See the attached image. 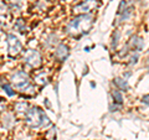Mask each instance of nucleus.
<instances>
[{
  "label": "nucleus",
  "instance_id": "39448f33",
  "mask_svg": "<svg viewBox=\"0 0 149 140\" xmlns=\"http://www.w3.org/2000/svg\"><path fill=\"white\" fill-rule=\"evenodd\" d=\"M8 45H9V53H10L11 56H16L21 51V49H22L20 41H19L17 37H15L14 35H9V37H8Z\"/></svg>",
  "mask_w": 149,
  "mask_h": 140
},
{
  "label": "nucleus",
  "instance_id": "f03ea898",
  "mask_svg": "<svg viewBox=\"0 0 149 140\" xmlns=\"http://www.w3.org/2000/svg\"><path fill=\"white\" fill-rule=\"evenodd\" d=\"M91 20H92V17L88 15H82V16L74 17L67 25V30H68V32H71L73 35L80 34V32H85V30H87L88 27L91 26Z\"/></svg>",
  "mask_w": 149,
  "mask_h": 140
},
{
  "label": "nucleus",
  "instance_id": "20e7f679",
  "mask_svg": "<svg viewBox=\"0 0 149 140\" xmlns=\"http://www.w3.org/2000/svg\"><path fill=\"white\" fill-rule=\"evenodd\" d=\"M24 61L29 64L31 67H37L40 64V61H41V57H40V53L37 51H34V50H29L25 55L24 57Z\"/></svg>",
  "mask_w": 149,
  "mask_h": 140
},
{
  "label": "nucleus",
  "instance_id": "f257e3e1",
  "mask_svg": "<svg viewBox=\"0 0 149 140\" xmlns=\"http://www.w3.org/2000/svg\"><path fill=\"white\" fill-rule=\"evenodd\" d=\"M26 123L32 128H39L45 124H49V119L40 108L34 107L26 113Z\"/></svg>",
  "mask_w": 149,
  "mask_h": 140
},
{
  "label": "nucleus",
  "instance_id": "0eeeda50",
  "mask_svg": "<svg viewBox=\"0 0 149 140\" xmlns=\"http://www.w3.org/2000/svg\"><path fill=\"white\" fill-rule=\"evenodd\" d=\"M67 53H68V49H67L65 45H60L58 49L56 50L55 56H56V58H57V60L62 61V60H65V57L67 56Z\"/></svg>",
  "mask_w": 149,
  "mask_h": 140
},
{
  "label": "nucleus",
  "instance_id": "9b49d317",
  "mask_svg": "<svg viewBox=\"0 0 149 140\" xmlns=\"http://www.w3.org/2000/svg\"><path fill=\"white\" fill-rule=\"evenodd\" d=\"M16 109H17L19 112H25V109H26V104H25V103H19V104L16 105Z\"/></svg>",
  "mask_w": 149,
  "mask_h": 140
},
{
  "label": "nucleus",
  "instance_id": "f8f14e48",
  "mask_svg": "<svg viewBox=\"0 0 149 140\" xmlns=\"http://www.w3.org/2000/svg\"><path fill=\"white\" fill-rule=\"evenodd\" d=\"M4 89L6 91V93L9 96H14V92H13V89L10 88V86H9V85H4Z\"/></svg>",
  "mask_w": 149,
  "mask_h": 140
},
{
  "label": "nucleus",
  "instance_id": "9d476101",
  "mask_svg": "<svg viewBox=\"0 0 149 140\" xmlns=\"http://www.w3.org/2000/svg\"><path fill=\"white\" fill-rule=\"evenodd\" d=\"M116 83H117V85L122 88V89H127V82L123 81V79L117 78V79H116Z\"/></svg>",
  "mask_w": 149,
  "mask_h": 140
},
{
  "label": "nucleus",
  "instance_id": "7ed1b4c3",
  "mask_svg": "<svg viewBox=\"0 0 149 140\" xmlns=\"http://www.w3.org/2000/svg\"><path fill=\"white\" fill-rule=\"evenodd\" d=\"M13 85L15 86V88L20 89L22 92H25V89L30 86V81L27 74L22 71H19L13 76Z\"/></svg>",
  "mask_w": 149,
  "mask_h": 140
},
{
  "label": "nucleus",
  "instance_id": "423d86ee",
  "mask_svg": "<svg viewBox=\"0 0 149 140\" xmlns=\"http://www.w3.org/2000/svg\"><path fill=\"white\" fill-rule=\"evenodd\" d=\"M95 6H96L95 0H86V1L81 3L80 5H77L76 8H74V11L76 12H88V11H91Z\"/></svg>",
  "mask_w": 149,
  "mask_h": 140
},
{
  "label": "nucleus",
  "instance_id": "1a4fd4ad",
  "mask_svg": "<svg viewBox=\"0 0 149 140\" xmlns=\"http://www.w3.org/2000/svg\"><path fill=\"white\" fill-rule=\"evenodd\" d=\"M11 5L19 10V9H21V6L24 5V3H22V0H11Z\"/></svg>",
  "mask_w": 149,
  "mask_h": 140
},
{
  "label": "nucleus",
  "instance_id": "6e6552de",
  "mask_svg": "<svg viewBox=\"0 0 149 140\" xmlns=\"http://www.w3.org/2000/svg\"><path fill=\"white\" fill-rule=\"evenodd\" d=\"M113 98H114V102H116V103H118V104H120V103H122V100H123L122 94H120L118 91H114L113 92Z\"/></svg>",
  "mask_w": 149,
  "mask_h": 140
}]
</instances>
